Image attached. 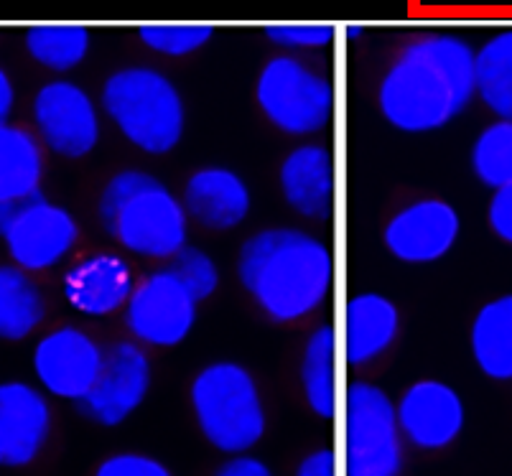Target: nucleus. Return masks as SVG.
<instances>
[{
  "label": "nucleus",
  "mask_w": 512,
  "mask_h": 476,
  "mask_svg": "<svg viewBox=\"0 0 512 476\" xmlns=\"http://www.w3.org/2000/svg\"><path fill=\"white\" fill-rule=\"evenodd\" d=\"M237 278L268 319L293 324L314 314L332 293L334 255L309 232L271 227L240 247Z\"/></svg>",
  "instance_id": "nucleus-2"
},
{
  "label": "nucleus",
  "mask_w": 512,
  "mask_h": 476,
  "mask_svg": "<svg viewBox=\"0 0 512 476\" xmlns=\"http://www.w3.org/2000/svg\"><path fill=\"white\" fill-rule=\"evenodd\" d=\"M44 146L21 125H0V199H29L44 179Z\"/></svg>",
  "instance_id": "nucleus-21"
},
{
  "label": "nucleus",
  "mask_w": 512,
  "mask_h": 476,
  "mask_svg": "<svg viewBox=\"0 0 512 476\" xmlns=\"http://www.w3.org/2000/svg\"><path fill=\"white\" fill-rule=\"evenodd\" d=\"M46 301L18 265H0V342H23L41 326Z\"/></svg>",
  "instance_id": "nucleus-23"
},
{
  "label": "nucleus",
  "mask_w": 512,
  "mask_h": 476,
  "mask_svg": "<svg viewBox=\"0 0 512 476\" xmlns=\"http://www.w3.org/2000/svg\"><path fill=\"white\" fill-rule=\"evenodd\" d=\"M199 301L186 291L174 270H153L136 283L125 303V326L138 344L179 347L197 324Z\"/></svg>",
  "instance_id": "nucleus-9"
},
{
  "label": "nucleus",
  "mask_w": 512,
  "mask_h": 476,
  "mask_svg": "<svg viewBox=\"0 0 512 476\" xmlns=\"http://www.w3.org/2000/svg\"><path fill=\"white\" fill-rule=\"evenodd\" d=\"M462 217L446 199L423 196L388 219L383 242L398 263L431 265L454 250Z\"/></svg>",
  "instance_id": "nucleus-13"
},
{
  "label": "nucleus",
  "mask_w": 512,
  "mask_h": 476,
  "mask_svg": "<svg viewBox=\"0 0 512 476\" xmlns=\"http://www.w3.org/2000/svg\"><path fill=\"white\" fill-rule=\"evenodd\" d=\"M133 288V268L115 252H95L77 260L62 280L64 301L77 314L90 319L118 314L128 303Z\"/></svg>",
  "instance_id": "nucleus-16"
},
{
  "label": "nucleus",
  "mask_w": 512,
  "mask_h": 476,
  "mask_svg": "<svg viewBox=\"0 0 512 476\" xmlns=\"http://www.w3.org/2000/svg\"><path fill=\"white\" fill-rule=\"evenodd\" d=\"M214 26L209 23H143L138 39L146 49L161 56H189L212 41Z\"/></svg>",
  "instance_id": "nucleus-27"
},
{
  "label": "nucleus",
  "mask_w": 512,
  "mask_h": 476,
  "mask_svg": "<svg viewBox=\"0 0 512 476\" xmlns=\"http://www.w3.org/2000/svg\"><path fill=\"white\" fill-rule=\"evenodd\" d=\"M51 405L41 387L23 380L0 382V466L34 464L51 436Z\"/></svg>",
  "instance_id": "nucleus-15"
},
{
  "label": "nucleus",
  "mask_w": 512,
  "mask_h": 476,
  "mask_svg": "<svg viewBox=\"0 0 512 476\" xmlns=\"http://www.w3.org/2000/svg\"><path fill=\"white\" fill-rule=\"evenodd\" d=\"M194 418L207 443L227 456L248 454L268 428L263 395L253 372L220 359L197 372L189 387Z\"/></svg>",
  "instance_id": "nucleus-5"
},
{
  "label": "nucleus",
  "mask_w": 512,
  "mask_h": 476,
  "mask_svg": "<svg viewBox=\"0 0 512 476\" xmlns=\"http://www.w3.org/2000/svg\"><path fill=\"white\" fill-rule=\"evenodd\" d=\"M360 31H362L360 26H347V34H349V39H357V36H360Z\"/></svg>",
  "instance_id": "nucleus-35"
},
{
  "label": "nucleus",
  "mask_w": 512,
  "mask_h": 476,
  "mask_svg": "<svg viewBox=\"0 0 512 476\" xmlns=\"http://www.w3.org/2000/svg\"><path fill=\"white\" fill-rule=\"evenodd\" d=\"M102 357L105 352L87 331L77 326H59L36 342L31 367L46 395L79 403L95 385Z\"/></svg>",
  "instance_id": "nucleus-12"
},
{
  "label": "nucleus",
  "mask_w": 512,
  "mask_h": 476,
  "mask_svg": "<svg viewBox=\"0 0 512 476\" xmlns=\"http://www.w3.org/2000/svg\"><path fill=\"white\" fill-rule=\"evenodd\" d=\"M95 476H174L164 461L138 451H120L107 456L95 469Z\"/></svg>",
  "instance_id": "nucleus-30"
},
{
  "label": "nucleus",
  "mask_w": 512,
  "mask_h": 476,
  "mask_svg": "<svg viewBox=\"0 0 512 476\" xmlns=\"http://www.w3.org/2000/svg\"><path fill=\"white\" fill-rule=\"evenodd\" d=\"M293 476H339V459L334 448H316L296 466Z\"/></svg>",
  "instance_id": "nucleus-32"
},
{
  "label": "nucleus",
  "mask_w": 512,
  "mask_h": 476,
  "mask_svg": "<svg viewBox=\"0 0 512 476\" xmlns=\"http://www.w3.org/2000/svg\"><path fill=\"white\" fill-rule=\"evenodd\" d=\"M151 390V362L138 342H118L107 349L95 385L79 400V413L92 423L115 428L136 413Z\"/></svg>",
  "instance_id": "nucleus-11"
},
{
  "label": "nucleus",
  "mask_w": 512,
  "mask_h": 476,
  "mask_svg": "<svg viewBox=\"0 0 512 476\" xmlns=\"http://www.w3.org/2000/svg\"><path fill=\"white\" fill-rule=\"evenodd\" d=\"M474 97V46L454 34L413 39L377 84L380 115L408 135L446 128Z\"/></svg>",
  "instance_id": "nucleus-1"
},
{
  "label": "nucleus",
  "mask_w": 512,
  "mask_h": 476,
  "mask_svg": "<svg viewBox=\"0 0 512 476\" xmlns=\"http://www.w3.org/2000/svg\"><path fill=\"white\" fill-rule=\"evenodd\" d=\"M344 461L347 476H398L403 436L395 403L383 387L357 380L344 400Z\"/></svg>",
  "instance_id": "nucleus-7"
},
{
  "label": "nucleus",
  "mask_w": 512,
  "mask_h": 476,
  "mask_svg": "<svg viewBox=\"0 0 512 476\" xmlns=\"http://www.w3.org/2000/svg\"><path fill=\"white\" fill-rule=\"evenodd\" d=\"M469 163L479 184L487 189L495 191L512 184V120L497 118L479 130L469 151Z\"/></svg>",
  "instance_id": "nucleus-26"
},
{
  "label": "nucleus",
  "mask_w": 512,
  "mask_h": 476,
  "mask_svg": "<svg viewBox=\"0 0 512 476\" xmlns=\"http://www.w3.org/2000/svg\"><path fill=\"white\" fill-rule=\"evenodd\" d=\"M255 102L265 120L281 133L306 138L327 128L334 118V84L301 62L299 56H273L260 69Z\"/></svg>",
  "instance_id": "nucleus-6"
},
{
  "label": "nucleus",
  "mask_w": 512,
  "mask_h": 476,
  "mask_svg": "<svg viewBox=\"0 0 512 476\" xmlns=\"http://www.w3.org/2000/svg\"><path fill=\"white\" fill-rule=\"evenodd\" d=\"M171 260H174V265H171L174 275L184 283L186 291L192 293L197 301H207L220 288V268H217V263L204 250L184 247Z\"/></svg>",
  "instance_id": "nucleus-28"
},
{
  "label": "nucleus",
  "mask_w": 512,
  "mask_h": 476,
  "mask_svg": "<svg viewBox=\"0 0 512 476\" xmlns=\"http://www.w3.org/2000/svg\"><path fill=\"white\" fill-rule=\"evenodd\" d=\"M487 224L497 240L512 245V184L495 189L487 207Z\"/></svg>",
  "instance_id": "nucleus-31"
},
{
  "label": "nucleus",
  "mask_w": 512,
  "mask_h": 476,
  "mask_svg": "<svg viewBox=\"0 0 512 476\" xmlns=\"http://www.w3.org/2000/svg\"><path fill=\"white\" fill-rule=\"evenodd\" d=\"M100 219L123 250L146 260H171L189 240L184 202L156 176L138 168L107 181L100 194Z\"/></svg>",
  "instance_id": "nucleus-3"
},
{
  "label": "nucleus",
  "mask_w": 512,
  "mask_h": 476,
  "mask_svg": "<svg viewBox=\"0 0 512 476\" xmlns=\"http://www.w3.org/2000/svg\"><path fill=\"white\" fill-rule=\"evenodd\" d=\"M403 441L421 451H441L462 436L467 408L444 380H418L395 403Z\"/></svg>",
  "instance_id": "nucleus-14"
},
{
  "label": "nucleus",
  "mask_w": 512,
  "mask_h": 476,
  "mask_svg": "<svg viewBox=\"0 0 512 476\" xmlns=\"http://www.w3.org/2000/svg\"><path fill=\"white\" fill-rule=\"evenodd\" d=\"M90 31L79 23H36L26 31V51L49 72H72L90 54Z\"/></svg>",
  "instance_id": "nucleus-25"
},
{
  "label": "nucleus",
  "mask_w": 512,
  "mask_h": 476,
  "mask_svg": "<svg viewBox=\"0 0 512 476\" xmlns=\"http://www.w3.org/2000/svg\"><path fill=\"white\" fill-rule=\"evenodd\" d=\"M41 146L62 158H85L100 143L102 120L90 92L69 79L41 84L31 102Z\"/></svg>",
  "instance_id": "nucleus-8"
},
{
  "label": "nucleus",
  "mask_w": 512,
  "mask_h": 476,
  "mask_svg": "<svg viewBox=\"0 0 512 476\" xmlns=\"http://www.w3.org/2000/svg\"><path fill=\"white\" fill-rule=\"evenodd\" d=\"M400 331V311L388 296L357 293L344 308V354L352 367H365L393 347Z\"/></svg>",
  "instance_id": "nucleus-19"
},
{
  "label": "nucleus",
  "mask_w": 512,
  "mask_h": 476,
  "mask_svg": "<svg viewBox=\"0 0 512 476\" xmlns=\"http://www.w3.org/2000/svg\"><path fill=\"white\" fill-rule=\"evenodd\" d=\"M8 258L26 273H39L62 263L77 247L79 224L69 209L39 194L16 202L11 222L0 232Z\"/></svg>",
  "instance_id": "nucleus-10"
},
{
  "label": "nucleus",
  "mask_w": 512,
  "mask_h": 476,
  "mask_svg": "<svg viewBox=\"0 0 512 476\" xmlns=\"http://www.w3.org/2000/svg\"><path fill=\"white\" fill-rule=\"evenodd\" d=\"M469 349L484 377L512 382V293L479 308L469 329Z\"/></svg>",
  "instance_id": "nucleus-20"
},
{
  "label": "nucleus",
  "mask_w": 512,
  "mask_h": 476,
  "mask_svg": "<svg viewBox=\"0 0 512 476\" xmlns=\"http://www.w3.org/2000/svg\"><path fill=\"white\" fill-rule=\"evenodd\" d=\"M265 36L281 49H324L337 39V26L332 23H271L265 26Z\"/></svg>",
  "instance_id": "nucleus-29"
},
{
  "label": "nucleus",
  "mask_w": 512,
  "mask_h": 476,
  "mask_svg": "<svg viewBox=\"0 0 512 476\" xmlns=\"http://www.w3.org/2000/svg\"><path fill=\"white\" fill-rule=\"evenodd\" d=\"M186 214L204 230L227 232L248 219L253 196L237 171L225 166H204L194 171L184 186Z\"/></svg>",
  "instance_id": "nucleus-17"
},
{
  "label": "nucleus",
  "mask_w": 512,
  "mask_h": 476,
  "mask_svg": "<svg viewBox=\"0 0 512 476\" xmlns=\"http://www.w3.org/2000/svg\"><path fill=\"white\" fill-rule=\"evenodd\" d=\"M214 476H276L263 459L250 454H235L217 469Z\"/></svg>",
  "instance_id": "nucleus-33"
},
{
  "label": "nucleus",
  "mask_w": 512,
  "mask_h": 476,
  "mask_svg": "<svg viewBox=\"0 0 512 476\" xmlns=\"http://www.w3.org/2000/svg\"><path fill=\"white\" fill-rule=\"evenodd\" d=\"M13 105H16V87H13L11 74L0 67V125L8 123Z\"/></svg>",
  "instance_id": "nucleus-34"
},
{
  "label": "nucleus",
  "mask_w": 512,
  "mask_h": 476,
  "mask_svg": "<svg viewBox=\"0 0 512 476\" xmlns=\"http://www.w3.org/2000/svg\"><path fill=\"white\" fill-rule=\"evenodd\" d=\"M301 390L311 413L334 420L339 413L337 385V329L319 326L301 354Z\"/></svg>",
  "instance_id": "nucleus-22"
},
{
  "label": "nucleus",
  "mask_w": 512,
  "mask_h": 476,
  "mask_svg": "<svg viewBox=\"0 0 512 476\" xmlns=\"http://www.w3.org/2000/svg\"><path fill=\"white\" fill-rule=\"evenodd\" d=\"M278 184L288 207L306 219H327L334 212L337 171L329 148L304 143L293 148L281 163Z\"/></svg>",
  "instance_id": "nucleus-18"
},
{
  "label": "nucleus",
  "mask_w": 512,
  "mask_h": 476,
  "mask_svg": "<svg viewBox=\"0 0 512 476\" xmlns=\"http://www.w3.org/2000/svg\"><path fill=\"white\" fill-rule=\"evenodd\" d=\"M100 97L107 120L148 156H166L184 138V97L161 69L141 64L118 69L105 79Z\"/></svg>",
  "instance_id": "nucleus-4"
},
{
  "label": "nucleus",
  "mask_w": 512,
  "mask_h": 476,
  "mask_svg": "<svg viewBox=\"0 0 512 476\" xmlns=\"http://www.w3.org/2000/svg\"><path fill=\"white\" fill-rule=\"evenodd\" d=\"M474 95L500 120H512V28L474 49Z\"/></svg>",
  "instance_id": "nucleus-24"
}]
</instances>
